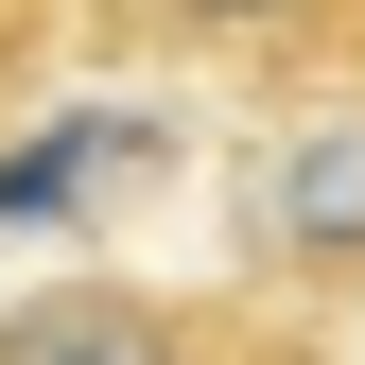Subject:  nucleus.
Instances as JSON below:
<instances>
[{
	"instance_id": "3",
	"label": "nucleus",
	"mask_w": 365,
	"mask_h": 365,
	"mask_svg": "<svg viewBox=\"0 0 365 365\" xmlns=\"http://www.w3.org/2000/svg\"><path fill=\"white\" fill-rule=\"evenodd\" d=\"M140 53H192V70H244L261 105L279 87H331L365 70V0H105Z\"/></svg>"
},
{
	"instance_id": "1",
	"label": "nucleus",
	"mask_w": 365,
	"mask_h": 365,
	"mask_svg": "<svg viewBox=\"0 0 365 365\" xmlns=\"http://www.w3.org/2000/svg\"><path fill=\"white\" fill-rule=\"evenodd\" d=\"M226 261H244V296L313 313V331L365 313V70L261 105L244 174H226Z\"/></svg>"
},
{
	"instance_id": "2",
	"label": "nucleus",
	"mask_w": 365,
	"mask_h": 365,
	"mask_svg": "<svg viewBox=\"0 0 365 365\" xmlns=\"http://www.w3.org/2000/svg\"><path fill=\"white\" fill-rule=\"evenodd\" d=\"M0 365H331V331L279 296H244V279H35L18 313H0Z\"/></svg>"
}]
</instances>
